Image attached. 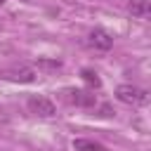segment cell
<instances>
[{
  "mask_svg": "<svg viewBox=\"0 0 151 151\" xmlns=\"http://www.w3.org/2000/svg\"><path fill=\"white\" fill-rule=\"evenodd\" d=\"M116 99L123 101V104H127V106H144L149 101V92L144 87H137V85L125 83V85H118L116 87Z\"/></svg>",
  "mask_w": 151,
  "mask_h": 151,
  "instance_id": "6da1fadb",
  "label": "cell"
},
{
  "mask_svg": "<svg viewBox=\"0 0 151 151\" xmlns=\"http://www.w3.org/2000/svg\"><path fill=\"white\" fill-rule=\"evenodd\" d=\"M26 106H28L31 113H35V116H40V118H52V116L57 113L54 101L47 99V97H42V94H31V97L26 99Z\"/></svg>",
  "mask_w": 151,
  "mask_h": 151,
  "instance_id": "7a4b0ae2",
  "label": "cell"
},
{
  "mask_svg": "<svg viewBox=\"0 0 151 151\" xmlns=\"http://www.w3.org/2000/svg\"><path fill=\"white\" fill-rule=\"evenodd\" d=\"M87 45L94 47V50H99V52H109V50L113 47V38H111V33H106L104 28H94V31H90V35H87Z\"/></svg>",
  "mask_w": 151,
  "mask_h": 151,
  "instance_id": "3957f363",
  "label": "cell"
},
{
  "mask_svg": "<svg viewBox=\"0 0 151 151\" xmlns=\"http://www.w3.org/2000/svg\"><path fill=\"white\" fill-rule=\"evenodd\" d=\"M0 78L5 80H14V83H33L35 80V71L28 66H19V68H2Z\"/></svg>",
  "mask_w": 151,
  "mask_h": 151,
  "instance_id": "277c9868",
  "label": "cell"
},
{
  "mask_svg": "<svg viewBox=\"0 0 151 151\" xmlns=\"http://www.w3.org/2000/svg\"><path fill=\"white\" fill-rule=\"evenodd\" d=\"M64 97H66L71 104L85 106V109H90V106L97 104V97H94L92 92H87V90H64Z\"/></svg>",
  "mask_w": 151,
  "mask_h": 151,
  "instance_id": "5b68a950",
  "label": "cell"
},
{
  "mask_svg": "<svg viewBox=\"0 0 151 151\" xmlns=\"http://www.w3.org/2000/svg\"><path fill=\"white\" fill-rule=\"evenodd\" d=\"M127 12L137 19L151 17V0H127Z\"/></svg>",
  "mask_w": 151,
  "mask_h": 151,
  "instance_id": "8992f818",
  "label": "cell"
},
{
  "mask_svg": "<svg viewBox=\"0 0 151 151\" xmlns=\"http://www.w3.org/2000/svg\"><path fill=\"white\" fill-rule=\"evenodd\" d=\"M73 149L76 151H109L104 144H99L94 139H73Z\"/></svg>",
  "mask_w": 151,
  "mask_h": 151,
  "instance_id": "52a82bcc",
  "label": "cell"
},
{
  "mask_svg": "<svg viewBox=\"0 0 151 151\" xmlns=\"http://www.w3.org/2000/svg\"><path fill=\"white\" fill-rule=\"evenodd\" d=\"M83 80H85L87 85H92V87H99V85H101V80L97 78V73H94V71H90V68H85V71H83Z\"/></svg>",
  "mask_w": 151,
  "mask_h": 151,
  "instance_id": "ba28073f",
  "label": "cell"
},
{
  "mask_svg": "<svg viewBox=\"0 0 151 151\" xmlns=\"http://www.w3.org/2000/svg\"><path fill=\"white\" fill-rule=\"evenodd\" d=\"M38 64L45 66V68H59V66H61L59 61H47V59H38Z\"/></svg>",
  "mask_w": 151,
  "mask_h": 151,
  "instance_id": "9c48e42d",
  "label": "cell"
},
{
  "mask_svg": "<svg viewBox=\"0 0 151 151\" xmlns=\"http://www.w3.org/2000/svg\"><path fill=\"white\" fill-rule=\"evenodd\" d=\"M2 2H5V0H0V5H2Z\"/></svg>",
  "mask_w": 151,
  "mask_h": 151,
  "instance_id": "30bf717a",
  "label": "cell"
}]
</instances>
